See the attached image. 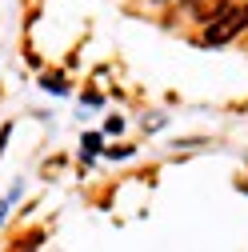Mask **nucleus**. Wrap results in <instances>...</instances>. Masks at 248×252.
I'll return each mask as SVG.
<instances>
[{"label": "nucleus", "mask_w": 248, "mask_h": 252, "mask_svg": "<svg viewBox=\"0 0 248 252\" xmlns=\"http://www.w3.org/2000/svg\"><path fill=\"white\" fill-rule=\"evenodd\" d=\"M4 140H8V128H4V132H0V148H4Z\"/></svg>", "instance_id": "39448f33"}, {"label": "nucleus", "mask_w": 248, "mask_h": 252, "mask_svg": "<svg viewBox=\"0 0 248 252\" xmlns=\"http://www.w3.org/2000/svg\"><path fill=\"white\" fill-rule=\"evenodd\" d=\"M244 24H248V8H220L204 28V44H228Z\"/></svg>", "instance_id": "f257e3e1"}, {"label": "nucleus", "mask_w": 248, "mask_h": 252, "mask_svg": "<svg viewBox=\"0 0 248 252\" xmlns=\"http://www.w3.org/2000/svg\"><path fill=\"white\" fill-rule=\"evenodd\" d=\"M44 88L48 92H64V80H60V76H44Z\"/></svg>", "instance_id": "20e7f679"}, {"label": "nucleus", "mask_w": 248, "mask_h": 252, "mask_svg": "<svg viewBox=\"0 0 248 252\" xmlns=\"http://www.w3.org/2000/svg\"><path fill=\"white\" fill-rule=\"evenodd\" d=\"M220 8H224V0H192V12H196L200 20H212Z\"/></svg>", "instance_id": "f03ea898"}, {"label": "nucleus", "mask_w": 248, "mask_h": 252, "mask_svg": "<svg viewBox=\"0 0 248 252\" xmlns=\"http://www.w3.org/2000/svg\"><path fill=\"white\" fill-rule=\"evenodd\" d=\"M80 152H84V160H88V156H96L100 152V136H84V148Z\"/></svg>", "instance_id": "7ed1b4c3"}]
</instances>
